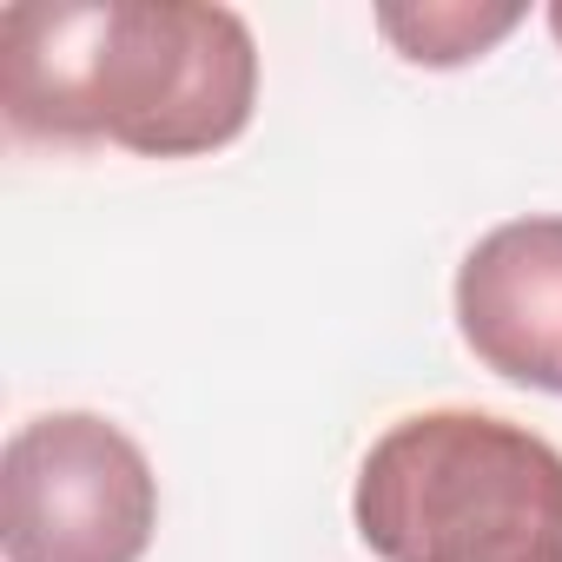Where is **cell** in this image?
Masks as SVG:
<instances>
[{"mask_svg": "<svg viewBox=\"0 0 562 562\" xmlns=\"http://www.w3.org/2000/svg\"><path fill=\"white\" fill-rule=\"evenodd\" d=\"M549 34L562 41V0H555V8H549Z\"/></svg>", "mask_w": 562, "mask_h": 562, "instance_id": "obj_6", "label": "cell"}, {"mask_svg": "<svg viewBox=\"0 0 562 562\" xmlns=\"http://www.w3.org/2000/svg\"><path fill=\"white\" fill-rule=\"evenodd\" d=\"M258 106V41L212 0H21L0 14V113L34 146L199 159Z\"/></svg>", "mask_w": 562, "mask_h": 562, "instance_id": "obj_1", "label": "cell"}, {"mask_svg": "<svg viewBox=\"0 0 562 562\" xmlns=\"http://www.w3.org/2000/svg\"><path fill=\"white\" fill-rule=\"evenodd\" d=\"M457 331L483 371L562 397V218L490 225L457 265Z\"/></svg>", "mask_w": 562, "mask_h": 562, "instance_id": "obj_4", "label": "cell"}, {"mask_svg": "<svg viewBox=\"0 0 562 562\" xmlns=\"http://www.w3.org/2000/svg\"><path fill=\"white\" fill-rule=\"evenodd\" d=\"M159 529L146 450L100 411L27 417L0 450L8 562H139Z\"/></svg>", "mask_w": 562, "mask_h": 562, "instance_id": "obj_3", "label": "cell"}, {"mask_svg": "<svg viewBox=\"0 0 562 562\" xmlns=\"http://www.w3.org/2000/svg\"><path fill=\"white\" fill-rule=\"evenodd\" d=\"M522 27V8H476V0H424V8H378V34L411 67H470L503 34Z\"/></svg>", "mask_w": 562, "mask_h": 562, "instance_id": "obj_5", "label": "cell"}, {"mask_svg": "<svg viewBox=\"0 0 562 562\" xmlns=\"http://www.w3.org/2000/svg\"><path fill=\"white\" fill-rule=\"evenodd\" d=\"M351 522L378 562H562V450L496 411L397 417L358 463Z\"/></svg>", "mask_w": 562, "mask_h": 562, "instance_id": "obj_2", "label": "cell"}]
</instances>
